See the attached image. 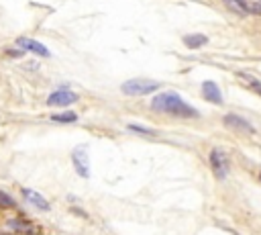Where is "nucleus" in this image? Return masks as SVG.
Returning a JSON list of instances; mask_svg holds the SVG:
<instances>
[{
  "label": "nucleus",
  "mask_w": 261,
  "mask_h": 235,
  "mask_svg": "<svg viewBox=\"0 0 261 235\" xmlns=\"http://www.w3.org/2000/svg\"><path fill=\"white\" fill-rule=\"evenodd\" d=\"M151 108L157 112H170L176 116H198L196 108L184 102L176 92H161L151 100Z\"/></svg>",
  "instance_id": "obj_1"
},
{
  "label": "nucleus",
  "mask_w": 261,
  "mask_h": 235,
  "mask_svg": "<svg viewBox=\"0 0 261 235\" xmlns=\"http://www.w3.org/2000/svg\"><path fill=\"white\" fill-rule=\"evenodd\" d=\"M161 84L155 82V80H147V78H133L120 86V92L126 94V96H145V94H151L155 92Z\"/></svg>",
  "instance_id": "obj_2"
},
{
  "label": "nucleus",
  "mask_w": 261,
  "mask_h": 235,
  "mask_svg": "<svg viewBox=\"0 0 261 235\" xmlns=\"http://www.w3.org/2000/svg\"><path fill=\"white\" fill-rule=\"evenodd\" d=\"M208 162H210L212 172L216 174V178H220V180L226 178V174H228V156L222 150H212Z\"/></svg>",
  "instance_id": "obj_3"
},
{
  "label": "nucleus",
  "mask_w": 261,
  "mask_h": 235,
  "mask_svg": "<svg viewBox=\"0 0 261 235\" xmlns=\"http://www.w3.org/2000/svg\"><path fill=\"white\" fill-rule=\"evenodd\" d=\"M78 100V94L68 90V88H59V90L51 92L49 98H47V104L49 106H68V104H74Z\"/></svg>",
  "instance_id": "obj_4"
},
{
  "label": "nucleus",
  "mask_w": 261,
  "mask_h": 235,
  "mask_svg": "<svg viewBox=\"0 0 261 235\" xmlns=\"http://www.w3.org/2000/svg\"><path fill=\"white\" fill-rule=\"evenodd\" d=\"M72 162H74L76 172L82 176V178H88L90 176V160H88L86 148H76L74 154H72Z\"/></svg>",
  "instance_id": "obj_5"
},
{
  "label": "nucleus",
  "mask_w": 261,
  "mask_h": 235,
  "mask_svg": "<svg viewBox=\"0 0 261 235\" xmlns=\"http://www.w3.org/2000/svg\"><path fill=\"white\" fill-rule=\"evenodd\" d=\"M17 45H19L21 49H25V51H31V53L41 55V57H49V55H51L49 49H47L43 43H39V41H35V39H29V37H19V39H17Z\"/></svg>",
  "instance_id": "obj_6"
},
{
  "label": "nucleus",
  "mask_w": 261,
  "mask_h": 235,
  "mask_svg": "<svg viewBox=\"0 0 261 235\" xmlns=\"http://www.w3.org/2000/svg\"><path fill=\"white\" fill-rule=\"evenodd\" d=\"M202 96L208 100V102H214V104H220L222 102V94H220V88L216 82L212 80H206L202 84Z\"/></svg>",
  "instance_id": "obj_7"
},
{
  "label": "nucleus",
  "mask_w": 261,
  "mask_h": 235,
  "mask_svg": "<svg viewBox=\"0 0 261 235\" xmlns=\"http://www.w3.org/2000/svg\"><path fill=\"white\" fill-rule=\"evenodd\" d=\"M23 196L31 202V204H35L37 209H41V211H49L51 207H49V202L37 192V190H31V188H23Z\"/></svg>",
  "instance_id": "obj_8"
},
{
  "label": "nucleus",
  "mask_w": 261,
  "mask_h": 235,
  "mask_svg": "<svg viewBox=\"0 0 261 235\" xmlns=\"http://www.w3.org/2000/svg\"><path fill=\"white\" fill-rule=\"evenodd\" d=\"M224 125H226V127H233V129H239V131H247V133H253V131H255L245 119H241V116H237V114H226V116H224Z\"/></svg>",
  "instance_id": "obj_9"
},
{
  "label": "nucleus",
  "mask_w": 261,
  "mask_h": 235,
  "mask_svg": "<svg viewBox=\"0 0 261 235\" xmlns=\"http://www.w3.org/2000/svg\"><path fill=\"white\" fill-rule=\"evenodd\" d=\"M237 78H239V82H241V84H245V88H249V90H253L255 94H259V96H261V82H259L255 76L245 74V72H239V74H237Z\"/></svg>",
  "instance_id": "obj_10"
},
{
  "label": "nucleus",
  "mask_w": 261,
  "mask_h": 235,
  "mask_svg": "<svg viewBox=\"0 0 261 235\" xmlns=\"http://www.w3.org/2000/svg\"><path fill=\"white\" fill-rule=\"evenodd\" d=\"M206 43H208V37L202 35V33H192V35H186V37H184V45H186L188 49H200V47H204Z\"/></svg>",
  "instance_id": "obj_11"
},
{
  "label": "nucleus",
  "mask_w": 261,
  "mask_h": 235,
  "mask_svg": "<svg viewBox=\"0 0 261 235\" xmlns=\"http://www.w3.org/2000/svg\"><path fill=\"white\" fill-rule=\"evenodd\" d=\"M243 7L247 15H257L261 17V0H243Z\"/></svg>",
  "instance_id": "obj_12"
},
{
  "label": "nucleus",
  "mask_w": 261,
  "mask_h": 235,
  "mask_svg": "<svg viewBox=\"0 0 261 235\" xmlns=\"http://www.w3.org/2000/svg\"><path fill=\"white\" fill-rule=\"evenodd\" d=\"M222 3L228 7V11H233L235 15H239V17H245L247 13H245V7H243V0H222Z\"/></svg>",
  "instance_id": "obj_13"
},
{
  "label": "nucleus",
  "mask_w": 261,
  "mask_h": 235,
  "mask_svg": "<svg viewBox=\"0 0 261 235\" xmlns=\"http://www.w3.org/2000/svg\"><path fill=\"white\" fill-rule=\"evenodd\" d=\"M76 119H78L76 112H59V114L51 116V121H55V123H74Z\"/></svg>",
  "instance_id": "obj_14"
},
{
  "label": "nucleus",
  "mask_w": 261,
  "mask_h": 235,
  "mask_svg": "<svg viewBox=\"0 0 261 235\" xmlns=\"http://www.w3.org/2000/svg\"><path fill=\"white\" fill-rule=\"evenodd\" d=\"M17 207V202L13 196H9L7 192L0 190V209H15Z\"/></svg>",
  "instance_id": "obj_15"
},
{
  "label": "nucleus",
  "mask_w": 261,
  "mask_h": 235,
  "mask_svg": "<svg viewBox=\"0 0 261 235\" xmlns=\"http://www.w3.org/2000/svg\"><path fill=\"white\" fill-rule=\"evenodd\" d=\"M128 129H130V131H137V133H141V135H151V137L157 135V131H153V129H149V127H141V125H137V123H130Z\"/></svg>",
  "instance_id": "obj_16"
}]
</instances>
